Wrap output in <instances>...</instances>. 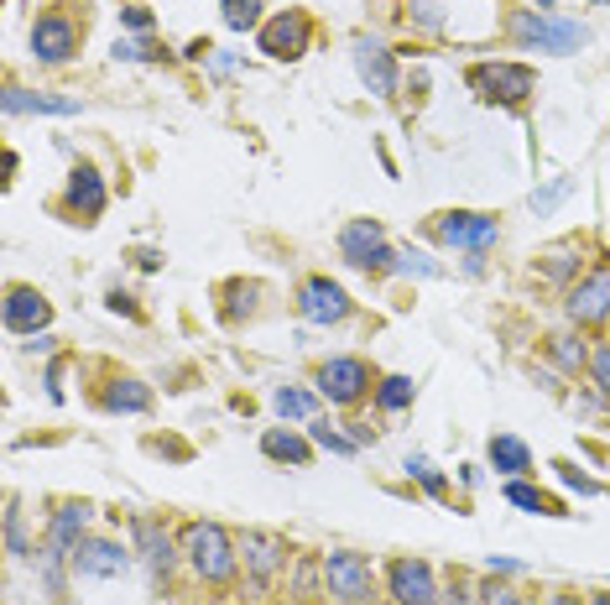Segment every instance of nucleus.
Returning <instances> with one entry per match:
<instances>
[{"instance_id": "11", "label": "nucleus", "mask_w": 610, "mask_h": 605, "mask_svg": "<svg viewBox=\"0 0 610 605\" xmlns=\"http://www.w3.org/2000/svg\"><path fill=\"white\" fill-rule=\"evenodd\" d=\"M298 313H303L308 324H339L344 313H350V298H344V288L329 278H308L303 293H298Z\"/></svg>"}, {"instance_id": "6", "label": "nucleus", "mask_w": 610, "mask_h": 605, "mask_svg": "<svg viewBox=\"0 0 610 605\" xmlns=\"http://www.w3.org/2000/svg\"><path fill=\"white\" fill-rule=\"evenodd\" d=\"M470 84L496 104H522L538 79H532V69H522V63H480V69H470Z\"/></svg>"}, {"instance_id": "43", "label": "nucleus", "mask_w": 610, "mask_h": 605, "mask_svg": "<svg viewBox=\"0 0 610 605\" xmlns=\"http://www.w3.org/2000/svg\"><path fill=\"white\" fill-rule=\"evenodd\" d=\"M590 605H610V595H594V601Z\"/></svg>"}, {"instance_id": "17", "label": "nucleus", "mask_w": 610, "mask_h": 605, "mask_svg": "<svg viewBox=\"0 0 610 605\" xmlns=\"http://www.w3.org/2000/svg\"><path fill=\"white\" fill-rule=\"evenodd\" d=\"M84 522H89V506L84 502L58 506V517H52V527H48V558L73 554V548H79V533H84Z\"/></svg>"}, {"instance_id": "1", "label": "nucleus", "mask_w": 610, "mask_h": 605, "mask_svg": "<svg viewBox=\"0 0 610 605\" xmlns=\"http://www.w3.org/2000/svg\"><path fill=\"white\" fill-rule=\"evenodd\" d=\"M183 554H188V564H193V574H199L203 585H230L236 569H240L236 543H230V533H224L220 522H193L183 533Z\"/></svg>"}, {"instance_id": "14", "label": "nucleus", "mask_w": 610, "mask_h": 605, "mask_svg": "<svg viewBox=\"0 0 610 605\" xmlns=\"http://www.w3.org/2000/svg\"><path fill=\"white\" fill-rule=\"evenodd\" d=\"M126 564H131V554L120 543H110V537H94V543L73 548V569L89 574V579H116V574H126Z\"/></svg>"}, {"instance_id": "20", "label": "nucleus", "mask_w": 610, "mask_h": 605, "mask_svg": "<svg viewBox=\"0 0 610 605\" xmlns=\"http://www.w3.org/2000/svg\"><path fill=\"white\" fill-rule=\"evenodd\" d=\"M21 110H37V115H79V100H68V94H27V89H6V115H21Z\"/></svg>"}, {"instance_id": "13", "label": "nucleus", "mask_w": 610, "mask_h": 605, "mask_svg": "<svg viewBox=\"0 0 610 605\" xmlns=\"http://www.w3.org/2000/svg\"><path fill=\"white\" fill-rule=\"evenodd\" d=\"M356 69H360V79H366L371 94H381V100L397 94V63H391V52L381 48V42L360 37V42H356Z\"/></svg>"}, {"instance_id": "5", "label": "nucleus", "mask_w": 610, "mask_h": 605, "mask_svg": "<svg viewBox=\"0 0 610 605\" xmlns=\"http://www.w3.org/2000/svg\"><path fill=\"white\" fill-rule=\"evenodd\" d=\"M433 235H439L443 245H459V251H486V245L501 235V225H496L491 214H474V209H454V214H439L433 220Z\"/></svg>"}, {"instance_id": "15", "label": "nucleus", "mask_w": 610, "mask_h": 605, "mask_svg": "<svg viewBox=\"0 0 610 605\" xmlns=\"http://www.w3.org/2000/svg\"><path fill=\"white\" fill-rule=\"evenodd\" d=\"M52 319V303L37 288H11L6 293V329H17V334H37V329H48Z\"/></svg>"}, {"instance_id": "27", "label": "nucleus", "mask_w": 610, "mask_h": 605, "mask_svg": "<svg viewBox=\"0 0 610 605\" xmlns=\"http://www.w3.org/2000/svg\"><path fill=\"white\" fill-rule=\"evenodd\" d=\"M261 21V0H224V27L230 32H251Z\"/></svg>"}, {"instance_id": "36", "label": "nucleus", "mask_w": 610, "mask_h": 605, "mask_svg": "<svg viewBox=\"0 0 610 605\" xmlns=\"http://www.w3.org/2000/svg\"><path fill=\"white\" fill-rule=\"evenodd\" d=\"M402 272H418V278H439V266H433L423 251H402Z\"/></svg>"}, {"instance_id": "24", "label": "nucleus", "mask_w": 610, "mask_h": 605, "mask_svg": "<svg viewBox=\"0 0 610 605\" xmlns=\"http://www.w3.org/2000/svg\"><path fill=\"white\" fill-rule=\"evenodd\" d=\"M104 407H110V413H147V407H152V392H147L141 381H116Z\"/></svg>"}, {"instance_id": "35", "label": "nucleus", "mask_w": 610, "mask_h": 605, "mask_svg": "<svg viewBox=\"0 0 610 605\" xmlns=\"http://www.w3.org/2000/svg\"><path fill=\"white\" fill-rule=\"evenodd\" d=\"M590 376H594V386H600V392L610 397V345H600V350L590 355Z\"/></svg>"}, {"instance_id": "28", "label": "nucleus", "mask_w": 610, "mask_h": 605, "mask_svg": "<svg viewBox=\"0 0 610 605\" xmlns=\"http://www.w3.org/2000/svg\"><path fill=\"white\" fill-rule=\"evenodd\" d=\"M548 355H553L563 371H584V365H590V350H584V340H548Z\"/></svg>"}, {"instance_id": "37", "label": "nucleus", "mask_w": 610, "mask_h": 605, "mask_svg": "<svg viewBox=\"0 0 610 605\" xmlns=\"http://www.w3.org/2000/svg\"><path fill=\"white\" fill-rule=\"evenodd\" d=\"M407 11H412V21H418V27H428V32H433V27H439V6H428V0H412V6H407Z\"/></svg>"}, {"instance_id": "40", "label": "nucleus", "mask_w": 610, "mask_h": 605, "mask_svg": "<svg viewBox=\"0 0 610 605\" xmlns=\"http://www.w3.org/2000/svg\"><path fill=\"white\" fill-rule=\"evenodd\" d=\"M126 27H131V32H147V27H152V17H147L141 6H126Z\"/></svg>"}, {"instance_id": "33", "label": "nucleus", "mask_w": 610, "mask_h": 605, "mask_svg": "<svg viewBox=\"0 0 610 605\" xmlns=\"http://www.w3.org/2000/svg\"><path fill=\"white\" fill-rule=\"evenodd\" d=\"M116 58H126V63H152L162 52H157L152 42H116Z\"/></svg>"}, {"instance_id": "8", "label": "nucleus", "mask_w": 610, "mask_h": 605, "mask_svg": "<svg viewBox=\"0 0 610 605\" xmlns=\"http://www.w3.org/2000/svg\"><path fill=\"white\" fill-rule=\"evenodd\" d=\"M387 595L397 605H439L443 589L433 585V569H428L423 558H397L387 569Z\"/></svg>"}, {"instance_id": "22", "label": "nucleus", "mask_w": 610, "mask_h": 605, "mask_svg": "<svg viewBox=\"0 0 610 605\" xmlns=\"http://www.w3.org/2000/svg\"><path fill=\"white\" fill-rule=\"evenodd\" d=\"M261 450H267V460H288V465H308V438H298V433L288 428H267V438H261Z\"/></svg>"}, {"instance_id": "41", "label": "nucleus", "mask_w": 610, "mask_h": 605, "mask_svg": "<svg viewBox=\"0 0 610 605\" xmlns=\"http://www.w3.org/2000/svg\"><path fill=\"white\" fill-rule=\"evenodd\" d=\"M522 564H511V558H491V574H517Z\"/></svg>"}, {"instance_id": "34", "label": "nucleus", "mask_w": 610, "mask_h": 605, "mask_svg": "<svg viewBox=\"0 0 610 605\" xmlns=\"http://www.w3.org/2000/svg\"><path fill=\"white\" fill-rule=\"evenodd\" d=\"M563 193H569V178H553V183H548L542 193H532V209H538V214H548V209L559 204Z\"/></svg>"}, {"instance_id": "42", "label": "nucleus", "mask_w": 610, "mask_h": 605, "mask_svg": "<svg viewBox=\"0 0 610 605\" xmlns=\"http://www.w3.org/2000/svg\"><path fill=\"white\" fill-rule=\"evenodd\" d=\"M548 605H579L574 595H548Z\"/></svg>"}, {"instance_id": "19", "label": "nucleus", "mask_w": 610, "mask_h": 605, "mask_svg": "<svg viewBox=\"0 0 610 605\" xmlns=\"http://www.w3.org/2000/svg\"><path fill=\"white\" fill-rule=\"evenodd\" d=\"M68 209L84 214V220H94L104 209V183L94 168H73V178H68Z\"/></svg>"}, {"instance_id": "18", "label": "nucleus", "mask_w": 610, "mask_h": 605, "mask_svg": "<svg viewBox=\"0 0 610 605\" xmlns=\"http://www.w3.org/2000/svg\"><path fill=\"white\" fill-rule=\"evenodd\" d=\"M136 543H141V554H147L152 574H162V579H168V569L178 564V548H172L168 527H162V522H152V517H136Z\"/></svg>"}, {"instance_id": "29", "label": "nucleus", "mask_w": 610, "mask_h": 605, "mask_svg": "<svg viewBox=\"0 0 610 605\" xmlns=\"http://www.w3.org/2000/svg\"><path fill=\"white\" fill-rule=\"evenodd\" d=\"M313 444H319V450H329V454H356V450H360L356 438H344V433H334V428H329V423H323V417H319V423H313Z\"/></svg>"}, {"instance_id": "9", "label": "nucleus", "mask_w": 610, "mask_h": 605, "mask_svg": "<svg viewBox=\"0 0 610 605\" xmlns=\"http://www.w3.org/2000/svg\"><path fill=\"white\" fill-rule=\"evenodd\" d=\"M366 386H371V371H366V361H356V355H334V361L319 371V392L334 407H350V402L366 397Z\"/></svg>"}, {"instance_id": "25", "label": "nucleus", "mask_w": 610, "mask_h": 605, "mask_svg": "<svg viewBox=\"0 0 610 605\" xmlns=\"http://www.w3.org/2000/svg\"><path fill=\"white\" fill-rule=\"evenodd\" d=\"M412 381L407 376H387L381 386H376V402H381V413H402V407H412Z\"/></svg>"}, {"instance_id": "30", "label": "nucleus", "mask_w": 610, "mask_h": 605, "mask_svg": "<svg viewBox=\"0 0 610 605\" xmlns=\"http://www.w3.org/2000/svg\"><path fill=\"white\" fill-rule=\"evenodd\" d=\"M407 475H412V481H423L428 496H443V491H449V485H443V475L428 465V460H407Z\"/></svg>"}, {"instance_id": "32", "label": "nucleus", "mask_w": 610, "mask_h": 605, "mask_svg": "<svg viewBox=\"0 0 610 605\" xmlns=\"http://www.w3.org/2000/svg\"><path fill=\"white\" fill-rule=\"evenodd\" d=\"M480 605H527V601L511 585H496L491 579V585H480Z\"/></svg>"}, {"instance_id": "39", "label": "nucleus", "mask_w": 610, "mask_h": 605, "mask_svg": "<svg viewBox=\"0 0 610 605\" xmlns=\"http://www.w3.org/2000/svg\"><path fill=\"white\" fill-rule=\"evenodd\" d=\"M559 475H563V485H574V491H584V496H594V481H590V475H579L574 465H559Z\"/></svg>"}, {"instance_id": "2", "label": "nucleus", "mask_w": 610, "mask_h": 605, "mask_svg": "<svg viewBox=\"0 0 610 605\" xmlns=\"http://www.w3.org/2000/svg\"><path fill=\"white\" fill-rule=\"evenodd\" d=\"M511 37L522 48H542V52H579L590 42V27L579 21H559V17H538V11H517L511 17Z\"/></svg>"}, {"instance_id": "21", "label": "nucleus", "mask_w": 610, "mask_h": 605, "mask_svg": "<svg viewBox=\"0 0 610 605\" xmlns=\"http://www.w3.org/2000/svg\"><path fill=\"white\" fill-rule=\"evenodd\" d=\"M491 465L501 470V475H522V470H532V454H527L522 438H511V433H496V438H491Z\"/></svg>"}, {"instance_id": "16", "label": "nucleus", "mask_w": 610, "mask_h": 605, "mask_svg": "<svg viewBox=\"0 0 610 605\" xmlns=\"http://www.w3.org/2000/svg\"><path fill=\"white\" fill-rule=\"evenodd\" d=\"M73 48H79V32H73V21L42 17V21L32 27V52L42 58V63H68V58H73Z\"/></svg>"}, {"instance_id": "31", "label": "nucleus", "mask_w": 610, "mask_h": 605, "mask_svg": "<svg viewBox=\"0 0 610 605\" xmlns=\"http://www.w3.org/2000/svg\"><path fill=\"white\" fill-rule=\"evenodd\" d=\"M574 256H579L574 245H563V251H548V261H542V272H548V278H553V282H563V278H569V272H574Z\"/></svg>"}, {"instance_id": "38", "label": "nucleus", "mask_w": 610, "mask_h": 605, "mask_svg": "<svg viewBox=\"0 0 610 605\" xmlns=\"http://www.w3.org/2000/svg\"><path fill=\"white\" fill-rule=\"evenodd\" d=\"M470 595H474V589L464 585V579H454V585H449V589H443V595H439V605H474Z\"/></svg>"}, {"instance_id": "23", "label": "nucleus", "mask_w": 610, "mask_h": 605, "mask_svg": "<svg viewBox=\"0 0 610 605\" xmlns=\"http://www.w3.org/2000/svg\"><path fill=\"white\" fill-rule=\"evenodd\" d=\"M507 502L522 506V512H532V517H563L559 502H553V496H542L538 485H527V481H511L507 485Z\"/></svg>"}, {"instance_id": "3", "label": "nucleus", "mask_w": 610, "mask_h": 605, "mask_svg": "<svg viewBox=\"0 0 610 605\" xmlns=\"http://www.w3.org/2000/svg\"><path fill=\"white\" fill-rule=\"evenodd\" d=\"M323 589L339 605H366V601H376V574L360 554L334 548V554H323Z\"/></svg>"}, {"instance_id": "4", "label": "nucleus", "mask_w": 610, "mask_h": 605, "mask_svg": "<svg viewBox=\"0 0 610 605\" xmlns=\"http://www.w3.org/2000/svg\"><path fill=\"white\" fill-rule=\"evenodd\" d=\"M339 251H344V261L360 266V272H387L391 261H397L387 245V230L376 225V220H350V225L339 230Z\"/></svg>"}, {"instance_id": "7", "label": "nucleus", "mask_w": 610, "mask_h": 605, "mask_svg": "<svg viewBox=\"0 0 610 605\" xmlns=\"http://www.w3.org/2000/svg\"><path fill=\"white\" fill-rule=\"evenodd\" d=\"M308 42H313V21H308L303 11H282V17H271L267 27H261V52H267V58H282V63L303 58Z\"/></svg>"}, {"instance_id": "12", "label": "nucleus", "mask_w": 610, "mask_h": 605, "mask_svg": "<svg viewBox=\"0 0 610 605\" xmlns=\"http://www.w3.org/2000/svg\"><path fill=\"white\" fill-rule=\"evenodd\" d=\"M569 319H574V324H600V319H610V266L590 272V278L569 293Z\"/></svg>"}, {"instance_id": "10", "label": "nucleus", "mask_w": 610, "mask_h": 605, "mask_svg": "<svg viewBox=\"0 0 610 605\" xmlns=\"http://www.w3.org/2000/svg\"><path fill=\"white\" fill-rule=\"evenodd\" d=\"M240 554H246V574L256 579V589H271L282 564H288V543L277 533H246L240 537Z\"/></svg>"}, {"instance_id": "26", "label": "nucleus", "mask_w": 610, "mask_h": 605, "mask_svg": "<svg viewBox=\"0 0 610 605\" xmlns=\"http://www.w3.org/2000/svg\"><path fill=\"white\" fill-rule=\"evenodd\" d=\"M271 407H277L282 417H313L319 402L308 397V392H298V386H277V392H271Z\"/></svg>"}]
</instances>
